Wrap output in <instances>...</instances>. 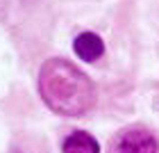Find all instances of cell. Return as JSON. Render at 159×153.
I'll return each instance as SVG.
<instances>
[{
	"instance_id": "6da1fadb",
	"label": "cell",
	"mask_w": 159,
	"mask_h": 153,
	"mask_svg": "<svg viewBox=\"0 0 159 153\" xmlns=\"http://www.w3.org/2000/svg\"><path fill=\"white\" fill-rule=\"evenodd\" d=\"M39 91L43 103L61 116H82L96 98L91 80L61 57H52L41 67Z\"/></svg>"
},
{
	"instance_id": "7a4b0ae2",
	"label": "cell",
	"mask_w": 159,
	"mask_h": 153,
	"mask_svg": "<svg viewBox=\"0 0 159 153\" xmlns=\"http://www.w3.org/2000/svg\"><path fill=\"white\" fill-rule=\"evenodd\" d=\"M157 137L143 126H129L111 140L109 153H157Z\"/></svg>"
},
{
	"instance_id": "3957f363",
	"label": "cell",
	"mask_w": 159,
	"mask_h": 153,
	"mask_svg": "<svg viewBox=\"0 0 159 153\" xmlns=\"http://www.w3.org/2000/svg\"><path fill=\"white\" fill-rule=\"evenodd\" d=\"M73 50H75V55L80 60L96 62L105 53V43L96 32H82V34H77L75 41H73Z\"/></svg>"
},
{
	"instance_id": "277c9868",
	"label": "cell",
	"mask_w": 159,
	"mask_h": 153,
	"mask_svg": "<svg viewBox=\"0 0 159 153\" xmlns=\"http://www.w3.org/2000/svg\"><path fill=\"white\" fill-rule=\"evenodd\" d=\"M61 153H100V144L93 135L84 130H75L64 140Z\"/></svg>"
}]
</instances>
